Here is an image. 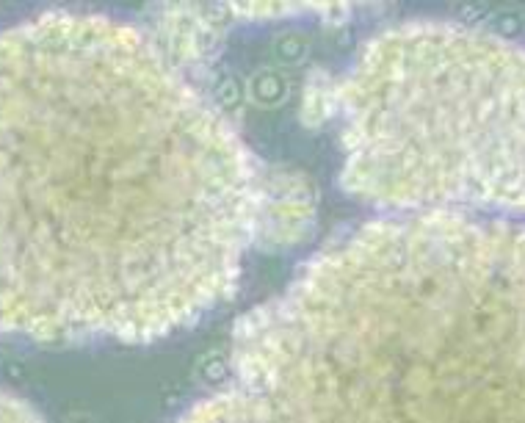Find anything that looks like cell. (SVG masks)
<instances>
[{
	"label": "cell",
	"mask_w": 525,
	"mask_h": 423,
	"mask_svg": "<svg viewBox=\"0 0 525 423\" xmlns=\"http://www.w3.org/2000/svg\"><path fill=\"white\" fill-rule=\"evenodd\" d=\"M318 219V191L310 175L291 166L257 172L255 247L291 249L310 238Z\"/></svg>",
	"instance_id": "cell-4"
},
{
	"label": "cell",
	"mask_w": 525,
	"mask_h": 423,
	"mask_svg": "<svg viewBox=\"0 0 525 423\" xmlns=\"http://www.w3.org/2000/svg\"><path fill=\"white\" fill-rule=\"evenodd\" d=\"M0 423H42V418L28 401L0 390Z\"/></svg>",
	"instance_id": "cell-5"
},
{
	"label": "cell",
	"mask_w": 525,
	"mask_h": 423,
	"mask_svg": "<svg viewBox=\"0 0 525 423\" xmlns=\"http://www.w3.org/2000/svg\"><path fill=\"white\" fill-rule=\"evenodd\" d=\"M260 164L150 31H0V338L150 343L238 285Z\"/></svg>",
	"instance_id": "cell-1"
},
{
	"label": "cell",
	"mask_w": 525,
	"mask_h": 423,
	"mask_svg": "<svg viewBox=\"0 0 525 423\" xmlns=\"http://www.w3.org/2000/svg\"><path fill=\"white\" fill-rule=\"evenodd\" d=\"M351 197L393 216L525 213V45L437 20L385 28L329 92Z\"/></svg>",
	"instance_id": "cell-3"
},
{
	"label": "cell",
	"mask_w": 525,
	"mask_h": 423,
	"mask_svg": "<svg viewBox=\"0 0 525 423\" xmlns=\"http://www.w3.org/2000/svg\"><path fill=\"white\" fill-rule=\"evenodd\" d=\"M175 423H525V224L407 213L315 252Z\"/></svg>",
	"instance_id": "cell-2"
}]
</instances>
